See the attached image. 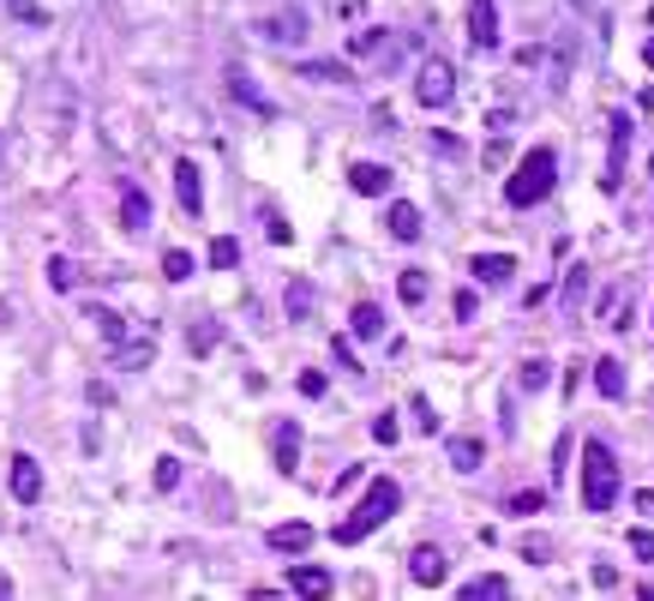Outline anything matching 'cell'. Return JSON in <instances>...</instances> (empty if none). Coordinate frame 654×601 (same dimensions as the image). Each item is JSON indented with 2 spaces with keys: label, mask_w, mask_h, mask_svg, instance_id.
<instances>
[{
  "label": "cell",
  "mask_w": 654,
  "mask_h": 601,
  "mask_svg": "<svg viewBox=\"0 0 654 601\" xmlns=\"http://www.w3.org/2000/svg\"><path fill=\"white\" fill-rule=\"evenodd\" d=\"M397 506H402V487L390 482V475H379V482L367 487V499H360V506L348 511L343 523H336V541H343V548H355V541L372 536V529H379V523H385Z\"/></svg>",
  "instance_id": "6da1fadb"
},
{
  "label": "cell",
  "mask_w": 654,
  "mask_h": 601,
  "mask_svg": "<svg viewBox=\"0 0 654 601\" xmlns=\"http://www.w3.org/2000/svg\"><path fill=\"white\" fill-rule=\"evenodd\" d=\"M552 181H559V157H552L547 144H535V151L516 163V175L504 181V199H511L516 210H528V205H540V199L552 193Z\"/></svg>",
  "instance_id": "7a4b0ae2"
},
{
  "label": "cell",
  "mask_w": 654,
  "mask_h": 601,
  "mask_svg": "<svg viewBox=\"0 0 654 601\" xmlns=\"http://www.w3.org/2000/svg\"><path fill=\"white\" fill-rule=\"evenodd\" d=\"M613 499H618V458L601 439H589V451H582V506L613 511Z\"/></svg>",
  "instance_id": "3957f363"
},
{
  "label": "cell",
  "mask_w": 654,
  "mask_h": 601,
  "mask_svg": "<svg viewBox=\"0 0 654 601\" xmlns=\"http://www.w3.org/2000/svg\"><path fill=\"white\" fill-rule=\"evenodd\" d=\"M625 163H630V115H613L606 120V175H601L606 193L625 187Z\"/></svg>",
  "instance_id": "277c9868"
},
{
  "label": "cell",
  "mask_w": 654,
  "mask_h": 601,
  "mask_svg": "<svg viewBox=\"0 0 654 601\" xmlns=\"http://www.w3.org/2000/svg\"><path fill=\"white\" fill-rule=\"evenodd\" d=\"M414 97H421L426 108H445L450 97H457V73H450L445 61H426V66H421V79H414Z\"/></svg>",
  "instance_id": "5b68a950"
},
{
  "label": "cell",
  "mask_w": 654,
  "mask_h": 601,
  "mask_svg": "<svg viewBox=\"0 0 654 601\" xmlns=\"http://www.w3.org/2000/svg\"><path fill=\"white\" fill-rule=\"evenodd\" d=\"M258 37L265 42H283V49H295V42H307V13H270V18H258Z\"/></svg>",
  "instance_id": "8992f818"
},
{
  "label": "cell",
  "mask_w": 654,
  "mask_h": 601,
  "mask_svg": "<svg viewBox=\"0 0 654 601\" xmlns=\"http://www.w3.org/2000/svg\"><path fill=\"white\" fill-rule=\"evenodd\" d=\"M7 482H13V499H18V506H37V499H42V470H37V458H25V451L13 458Z\"/></svg>",
  "instance_id": "52a82bcc"
},
{
  "label": "cell",
  "mask_w": 654,
  "mask_h": 601,
  "mask_svg": "<svg viewBox=\"0 0 654 601\" xmlns=\"http://www.w3.org/2000/svg\"><path fill=\"white\" fill-rule=\"evenodd\" d=\"M469 42H475V49H492V42H499V7H492V0H469Z\"/></svg>",
  "instance_id": "ba28073f"
},
{
  "label": "cell",
  "mask_w": 654,
  "mask_h": 601,
  "mask_svg": "<svg viewBox=\"0 0 654 601\" xmlns=\"http://www.w3.org/2000/svg\"><path fill=\"white\" fill-rule=\"evenodd\" d=\"M445 572H450V560H445L438 548H414V553H409V577H414L421 589H438V584H445Z\"/></svg>",
  "instance_id": "9c48e42d"
},
{
  "label": "cell",
  "mask_w": 654,
  "mask_h": 601,
  "mask_svg": "<svg viewBox=\"0 0 654 601\" xmlns=\"http://www.w3.org/2000/svg\"><path fill=\"white\" fill-rule=\"evenodd\" d=\"M175 193H180V210L198 217L205 210V187H198V163H175Z\"/></svg>",
  "instance_id": "30bf717a"
},
{
  "label": "cell",
  "mask_w": 654,
  "mask_h": 601,
  "mask_svg": "<svg viewBox=\"0 0 654 601\" xmlns=\"http://www.w3.org/2000/svg\"><path fill=\"white\" fill-rule=\"evenodd\" d=\"M469 271H475V283H487V289H499V283H511V271H516V259L511 253H480L475 265H469Z\"/></svg>",
  "instance_id": "8fae6325"
},
{
  "label": "cell",
  "mask_w": 654,
  "mask_h": 601,
  "mask_svg": "<svg viewBox=\"0 0 654 601\" xmlns=\"http://www.w3.org/2000/svg\"><path fill=\"white\" fill-rule=\"evenodd\" d=\"M348 187L367 193V199H379V193H390V169H379V163H355V169H348Z\"/></svg>",
  "instance_id": "7c38bea8"
},
{
  "label": "cell",
  "mask_w": 654,
  "mask_h": 601,
  "mask_svg": "<svg viewBox=\"0 0 654 601\" xmlns=\"http://www.w3.org/2000/svg\"><path fill=\"white\" fill-rule=\"evenodd\" d=\"M270 548L277 553H307L312 548V523H277V529H270Z\"/></svg>",
  "instance_id": "4fadbf2b"
},
{
  "label": "cell",
  "mask_w": 654,
  "mask_h": 601,
  "mask_svg": "<svg viewBox=\"0 0 654 601\" xmlns=\"http://www.w3.org/2000/svg\"><path fill=\"white\" fill-rule=\"evenodd\" d=\"M288 589H295V596H331V572H319V565H295V572H288Z\"/></svg>",
  "instance_id": "5bb4252c"
},
{
  "label": "cell",
  "mask_w": 654,
  "mask_h": 601,
  "mask_svg": "<svg viewBox=\"0 0 654 601\" xmlns=\"http://www.w3.org/2000/svg\"><path fill=\"white\" fill-rule=\"evenodd\" d=\"M277 470H283V475L300 470V427H295V421H283V427H277Z\"/></svg>",
  "instance_id": "9a60e30c"
},
{
  "label": "cell",
  "mask_w": 654,
  "mask_h": 601,
  "mask_svg": "<svg viewBox=\"0 0 654 601\" xmlns=\"http://www.w3.org/2000/svg\"><path fill=\"white\" fill-rule=\"evenodd\" d=\"M390 235H397V241H421V210H414V205H390Z\"/></svg>",
  "instance_id": "2e32d148"
},
{
  "label": "cell",
  "mask_w": 654,
  "mask_h": 601,
  "mask_svg": "<svg viewBox=\"0 0 654 601\" xmlns=\"http://www.w3.org/2000/svg\"><path fill=\"white\" fill-rule=\"evenodd\" d=\"M120 222H127V229H144V222H151V199H144L139 187L120 193Z\"/></svg>",
  "instance_id": "e0dca14e"
},
{
  "label": "cell",
  "mask_w": 654,
  "mask_h": 601,
  "mask_svg": "<svg viewBox=\"0 0 654 601\" xmlns=\"http://www.w3.org/2000/svg\"><path fill=\"white\" fill-rule=\"evenodd\" d=\"M594 385H601V397H625V367L606 355V361H594Z\"/></svg>",
  "instance_id": "ac0fdd59"
},
{
  "label": "cell",
  "mask_w": 654,
  "mask_h": 601,
  "mask_svg": "<svg viewBox=\"0 0 654 601\" xmlns=\"http://www.w3.org/2000/svg\"><path fill=\"white\" fill-rule=\"evenodd\" d=\"M480 458H487V451H480V439H469V433H462V439H450V463H457L462 475L480 470Z\"/></svg>",
  "instance_id": "d6986e66"
},
{
  "label": "cell",
  "mask_w": 654,
  "mask_h": 601,
  "mask_svg": "<svg viewBox=\"0 0 654 601\" xmlns=\"http://www.w3.org/2000/svg\"><path fill=\"white\" fill-rule=\"evenodd\" d=\"M355 337H385V314H379L372 300H360V307H355Z\"/></svg>",
  "instance_id": "ffe728a7"
},
{
  "label": "cell",
  "mask_w": 654,
  "mask_h": 601,
  "mask_svg": "<svg viewBox=\"0 0 654 601\" xmlns=\"http://www.w3.org/2000/svg\"><path fill=\"white\" fill-rule=\"evenodd\" d=\"M462 596H469V601H487V596H511V584H504V577H469V584H462Z\"/></svg>",
  "instance_id": "44dd1931"
},
{
  "label": "cell",
  "mask_w": 654,
  "mask_h": 601,
  "mask_svg": "<svg viewBox=\"0 0 654 601\" xmlns=\"http://www.w3.org/2000/svg\"><path fill=\"white\" fill-rule=\"evenodd\" d=\"M151 355H156V343H151V337H144V343H127V349L115 355V367H127V373H139V367L151 361Z\"/></svg>",
  "instance_id": "7402d4cb"
},
{
  "label": "cell",
  "mask_w": 654,
  "mask_h": 601,
  "mask_svg": "<svg viewBox=\"0 0 654 601\" xmlns=\"http://www.w3.org/2000/svg\"><path fill=\"white\" fill-rule=\"evenodd\" d=\"M300 79H324V85H343V79H348V66H336V61H307V66H300Z\"/></svg>",
  "instance_id": "603a6c76"
},
{
  "label": "cell",
  "mask_w": 654,
  "mask_h": 601,
  "mask_svg": "<svg viewBox=\"0 0 654 601\" xmlns=\"http://www.w3.org/2000/svg\"><path fill=\"white\" fill-rule=\"evenodd\" d=\"M163 277H168V283H187V277H193V253H163Z\"/></svg>",
  "instance_id": "cb8c5ba5"
},
{
  "label": "cell",
  "mask_w": 654,
  "mask_h": 601,
  "mask_svg": "<svg viewBox=\"0 0 654 601\" xmlns=\"http://www.w3.org/2000/svg\"><path fill=\"white\" fill-rule=\"evenodd\" d=\"M582 295H589V265H577V271L565 277V307H570V314L582 307Z\"/></svg>",
  "instance_id": "d4e9b609"
},
{
  "label": "cell",
  "mask_w": 654,
  "mask_h": 601,
  "mask_svg": "<svg viewBox=\"0 0 654 601\" xmlns=\"http://www.w3.org/2000/svg\"><path fill=\"white\" fill-rule=\"evenodd\" d=\"M229 91H234V97H241V103H253V108H258V115H270V103H265V97H258V91H253V85H246V73H229Z\"/></svg>",
  "instance_id": "484cf974"
},
{
  "label": "cell",
  "mask_w": 654,
  "mask_h": 601,
  "mask_svg": "<svg viewBox=\"0 0 654 601\" xmlns=\"http://www.w3.org/2000/svg\"><path fill=\"white\" fill-rule=\"evenodd\" d=\"M288 314H295V319L312 314V283H288Z\"/></svg>",
  "instance_id": "4316f807"
},
{
  "label": "cell",
  "mask_w": 654,
  "mask_h": 601,
  "mask_svg": "<svg viewBox=\"0 0 654 601\" xmlns=\"http://www.w3.org/2000/svg\"><path fill=\"white\" fill-rule=\"evenodd\" d=\"M7 13H13V18H25V25H49V13H42L37 0H7Z\"/></svg>",
  "instance_id": "83f0119b"
},
{
  "label": "cell",
  "mask_w": 654,
  "mask_h": 601,
  "mask_svg": "<svg viewBox=\"0 0 654 601\" xmlns=\"http://www.w3.org/2000/svg\"><path fill=\"white\" fill-rule=\"evenodd\" d=\"M234 259H241V247H234L229 235H222V241H210V265H217V271H229Z\"/></svg>",
  "instance_id": "f1b7e54d"
},
{
  "label": "cell",
  "mask_w": 654,
  "mask_h": 601,
  "mask_svg": "<svg viewBox=\"0 0 654 601\" xmlns=\"http://www.w3.org/2000/svg\"><path fill=\"white\" fill-rule=\"evenodd\" d=\"M90 319L103 325V337H108V343H120V337H127V325H120V314H103V307H90Z\"/></svg>",
  "instance_id": "f546056e"
},
{
  "label": "cell",
  "mask_w": 654,
  "mask_h": 601,
  "mask_svg": "<svg viewBox=\"0 0 654 601\" xmlns=\"http://www.w3.org/2000/svg\"><path fill=\"white\" fill-rule=\"evenodd\" d=\"M402 300H409V307H421V300H426V277L421 271H402Z\"/></svg>",
  "instance_id": "4dcf8cb0"
},
{
  "label": "cell",
  "mask_w": 654,
  "mask_h": 601,
  "mask_svg": "<svg viewBox=\"0 0 654 601\" xmlns=\"http://www.w3.org/2000/svg\"><path fill=\"white\" fill-rule=\"evenodd\" d=\"M372 439H379V445H397V415H379V421H372Z\"/></svg>",
  "instance_id": "1f68e13d"
},
{
  "label": "cell",
  "mask_w": 654,
  "mask_h": 601,
  "mask_svg": "<svg viewBox=\"0 0 654 601\" xmlns=\"http://www.w3.org/2000/svg\"><path fill=\"white\" fill-rule=\"evenodd\" d=\"M540 385H547V361H528L523 367V392H540Z\"/></svg>",
  "instance_id": "d6a6232c"
},
{
  "label": "cell",
  "mask_w": 654,
  "mask_h": 601,
  "mask_svg": "<svg viewBox=\"0 0 654 601\" xmlns=\"http://www.w3.org/2000/svg\"><path fill=\"white\" fill-rule=\"evenodd\" d=\"M630 553H637V560H654V536H649V529H630Z\"/></svg>",
  "instance_id": "836d02e7"
},
{
  "label": "cell",
  "mask_w": 654,
  "mask_h": 601,
  "mask_svg": "<svg viewBox=\"0 0 654 601\" xmlns=\"http://www.w3.org/2000/svg\"><path fill=\"white\" fill-rule=\"evenodd\" d=\"M540 506H547V499H540V494H516V499H511V511H516V517H535Z\"/></svg>",
  "instance_id": "e575fe53"
},
{
  "label": "cell",
  "mask_w": 654,
  "mask_h": 601,
  "mask_svg": "<svg viewBox=\"0 0 654 601\" xmlns=\"http://www.w3.org/2000/svg\"><path fill=\"white\" fill-rule=\"evenodd\" d=\"M217 337H222L217 325H193V349H198V355H205V349H217Z\"/></svg>",
  "instance_id": "d590c367"
},
{
  "label": "cell",
  "mask_w": 654,
  "mask_h": 601,
  "mask_svg": "<svg viewBox=\"0 0 654 601\" xmlns=\"http://www.w3.org/2000/svg\"><path fill=\"white\" fill-rule=\"evenodd\" d=\"M180 482V463L175 458H163V463H156V487H163V494H168V487H175Z\"/></svg>",
  "instance_id": "8d00e7d4"
},
{
  "label": "cell",
  "mask_w": 654,
  "mask_h": 601,
  "mask_svg": "<svg viewBox=\"0 0 654 601\" xmlns=\"http://www.w3.org/2000/svg\"><path fill=\"white\" fill-rule=\"evenodd\" d=\"M49 283H54V289H73V265L54 259V265H49Z\"/></svg>",
  "instance_id": "74e56055"
},
{
  "label": "cell",
  "mask_w": 654,
  "mask_h": 601,
  "mask_svg": "<svg viewBox=\"0 0 654 601\" xmlns=\"http://www.w3.org/2000/svg\"><path fill=\"white\" fill-rule=\"evenodd\" d=\"M414 421H421V427H426V433H433V427H438V415H433V404H426V397H414Z\"/></svg>",
  "instance_id": "f35d334b"
},
{
  "label": "cell",
  "mask_w": 654,
  "mask_h": 601,
  "mask_svg": "<svg viewBox=\"0 0 654 601\" xmlns=\"http://www.w3.org/2000/svg\"><path fill=\"white\" fill-rule=\"evenodd\" d=\"M300 392H307V397H324V373H300Z\"/></svg>",
  "instance_id": "ab89813d"
},
{
  "label": "cell",
  "mask_w": 654,
  "mask_h": 601,
  "mask_svg": "<svg viewBox=\"0 0 654 601\" xmlns=\"http://www.w3.org/2000/svg\"><path fill=\"white\" fill-rule=\"evenodd\" d=\"M637 511H649V517H654V494H637Z\"/></svg>",
  "instance_id": "60d3db41"
},
{
  "label": "cell",
  "mask_w": 654,
  "mask_h": 601,
  "mask_svg": "<svg viewBox=\"0 0 654 601\" xmlns=\"http://www.w3.org/2000/svg\"><path fill=\"white\" fill-rule=\"evenodd\" d=\"M649 66H654V42H649Z\"/></svg>",
  "instance_id": "b9f144b4"
},
{
  "label": "cell",
  "mask_w": 654,
  "mask_h": 601,
  "mask_svg": "<svg viewBox=\"0 0 654 601\" xmlns=\"http://www.w3.org/2000/svg\"><path fill=\"white\" fill-rule=\"evenodd\" d=\"M577 7H589V0H577Z\"/></svg>",
  "instance_id": "7bdbcfd3"
}]
</instances>
